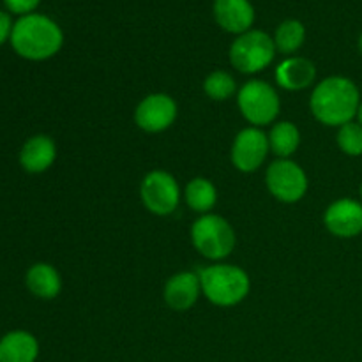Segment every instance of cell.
Listing matches in <instances>:
<instances>
[{"label": "cell", "mask_w": 362, "mask_h": 362, "mask_svg": "<svg viewBox=\"0 0 362 362\" xmlns=\"http://www.w3.org/2000/svg\"><path fill=\"white\" fill-rule=\"evenodd\" d=\"M269 138L264 131L257 127L243 129L235 136L232 147V161L240 172H255L265 161L269 152Z\"/></svg>", "instance_id": "9c48e42d"}, {"label": "cell", "mask_w": 362, "mask_h": 362, "mask_svg": "<svg viewBox=\"0 0 362 362\" xmlns=\"http://www.w3.org/2000/svg\"><path fill=\"white\" fill-rule=\"evenodd\" d=\"M317 76L313 62L303 57H290L276 69V80L286 90H303L310 87Z\"/></svg>", "instance_id": "9a60e30c"}, {"label": "cell", "mask_w": 362, "mask_h": 362, "mask_svg": "<svg viewBox=\"0 0 362 362\" xmlns=\"http://www.w3.org/2000/svg\"><path fill=\"white\" fill-rule=\"evenodd\" d=\"M214 18L219 27L232 34H244L251 30L255 21V9L250 0H216Z\"/></svg>", "instance_id": "7c38bea8"}, {"label": "cell", "mask_w": 362, "mask_h": 362, "mask_svg": "<svg viewBox=\"0 0 362 362\" xmlns=\"http://www.w3.org/2000/svg\"><path fill=\"white\" fill-rule=\"evenodd\" d=\"M144 205L158 216L172 214L180 200V189L177 180L163 170L147 173L140 187Z\"/></svg>", "instance_id": "52a82bcc"}, {"label": "cell", "mask_w": 362, "mask_h": 362, "mask_svg": "<svg viewBox=\"0 0 362 362\" xmlns=\"http://www.w3.org/2000/svg\"><path fill=\"white\" fill-rule=\"evenodd\" d=\"M14 23L11 21V16L6 13V11H0V45L11 39V34H13Z\"/></svg>", "instance_id": "cb8c5ba5"}, {"label": "cell", "mask_w": 362, "mask_h": 362, "mask_svg": "<svg viewBox=\"0 0 362 362\" xmlns=\"http://www.w3.org/2000/svg\"><path fill=\"white\" fill-rule=\"evenodd\" d=\"M311 112L325 126H345L359 112V90L349 78L331 76L315 87Z\"/></svg>", "instance_id": "6da1fadb"}, {"label": "cell", "mask_w": 362, "mask_h": 362, "mask_svg": "<svg viewBox=\"0 0 362 362\" xmlns=\"http://www.w3.org/2000/svg\"><path fill=\"white\" fill-rule=\"evenodd\" d=\"M306 39V28L299 20H286L276 28L274 45L276 49L281 53H293L304 45Z\"/></svg>", "instance_id": "ffe728a7"}, {"label": "cell", "mask_w": 362, "mask_h": 362, "mask_svg": "<svg viewBox=\"0 0 362 362\" xmlns=\"http://www.w3.org/2000/svg\"><path fill=\"white\" fill-rule=\"evenodd\" d=\"M239 108L253 126L271 124L279 113V95L262 80L247 81L239 90Z\"/></svg>", "instance_id": "8992f818"}, {"label": "cell", "mask_w": 362, "mask_h": 362, "mask_svg": "<svg viewBox=\"0 0 362 362\" xmlns=\"http://www.w3.org/2000/svg\"><path fill=\"white\" fill-rule=\"evenodd\" d=\"M204 296L216 306H235L250 292V276L235 265H211L198 271Z\"/></svg>", "instance_id": "3957f363"}, {"label": "cell", "mask_w": 362, "mask_h": 362, "mask_svg": "<svg viewBox=\"0 0 362 362\" xmlns=\"http://www.w3.org/2000/svg\"><path fill=\"white\" fill-rule=\"evenodd\" d=\"M27 286L35 297L53 299L60 293L62 281L55 267L49 264H35L27 272Z\"/></svg>", "instance_id": "e0dca14e"}, {"label": "cell", "mask_w": 362, "mask_h": 362, "mask_svg": "<svg viewBox=\"0 0 362 362\" xmlns=\"http://www.w3.org/2000/svg\"><path fill=\"white\" fill-rule=\"evenodd\" d=\"M338 145L345 154L361 156L362 154V126L361 124L349 122L339 127Z\"/></svg>", "instance_id": "7402d4cb"}, {"label": "cell", "mask_w": 362, "mask_h": 362, "mask_svg": "<svg viewBox=\"0 0 362 362\" xmlns=\"http://www.w3.org/2000/svg\"><path fill=\"white\" fill-rule=\"evenodd\" d=\"M39 343L30 332L13 331L0 339V362H35Z\"/></svg>", "instance_id": "2e32d148"}, {"label": "cell", "mask_w": 362, "mask_h": 362, "mask_svg": "<svg viewBox=\"0 0 362 362\" xmlns=\"http://www.w3.org/2000/svg\"><path fill=\"white\" fill-rule=\"evenodd\" d=\"M41 0H4L7 9L14 14H20V16H25V14H32V11L39 6Z\"/></svg>", "instance_id": "603a6c76"}, {"label": "cell", "mask_w": 362, "mask_h": 362, "mask_svg": "<svg viewBox=\"0 0 362 362\" xmlns=\"http://www.w3.org/2000/svg\"><path fill=\"white\" fill-rule=\"evenodd\" d=\"M276 55L274 39L262 30H247L233 41L230 60L240 73H258L272 62Z\"/></svg>", "instance_id": "5b68a950"}, {"label": "cell", "mask_w": 362, "mask_h": 362, "mask_svg": "<svg viewBox=\"0 0 362 362\" xmlns=\"http://www.w3.org/2000/svg\"><path fill=\"white\" fill-rule=\"evenodd\" d=\"M9 41L14 52L23 59L46 60L62 48L64 34L52 18L32 13L14 23Z\"/></svg>", "instance_id": "7a4b0ae2"}, {"label": "cell", "mask_w": 362, "mask_h": 362, "mask_svg": "<svg viewBox=\"0 0 362 362\" xmlns=\"http://www.w3.org/2000/svg\"><path fill=\"white\" fill-rule=\"evenodd\" d=\"M267 187L278 200L285 204L299 202L308 191V177L297 163L290 159H279L267 170Z\"/></svg>", "instance_id": "ba28073f"}, {"label": "cell", "mask_w": 362, "mask_h": 362, "mask_svg": "<svg viewBox=\"0 0 362 362\" xmlns=\"http://www.w3.org/2000/svg\"><path fill=\"white\" fill-rule=\"evenodd\" d=\"M325 226L336 237H356L362 232V205L359 202L341 198L325 211Z\"/></svg>", "instance_id": "8fae6325"}, {"label": "cell", "mask_w": 362, "mask_h": 362, "mask_svg": "<svg viewBox=\"0 0 362 362\" xmlns=\"http://www.w3.org/2000/svg\"><path fill=\"white\" fill-rule=\"evenodd\" d=\"M200 292V276L197 272H179L166 283L165 300L172 310L186 311L197 303Z\"/></svg>", "instance_id": "4fadbf2b"}, {"label": "cell", "mask_w": 362, "mask_h": 362, "mask_svg": "<svg viewBox=\"0 0 362 362\" xmlns=\"http://www.w3.org/2000/svg\"><path fill=\"white\" fill-rule=\"evenodd\" d=\"M57 147L53 140L45 134H37L25 141L20 152V163L27 172L42 173L55 163Z\"/></svg>", "instance_id": "5bb4252c"}, {"label": "cell", "mask_w": 362, "mask_h": 362, "mask_svg": "<svg viewBox=\"0 0 362 362\" xmlns=\"http://www.w3.org/2000/svg\"><path fill=\"white\" fill-rule=\"evenodd\" d=\"M359 48H361V52H362V34H361V37H359Z\"/></svg>", "instance_id": "484cf974"}, {"label": "cell", "mask_w": 362, "mask_h": 362, "mask_svg": "<svg viewBox=\"0 0 362 362\" xmlns=\"http://www.w3.org/2000/svg\"><path fill=\"white\" fill-rule=\"evenodd\" d=\"M177 117V105L170 95L151 94L138 105L134 120L147 133H161L168 129Z\"/></svg>", "instance_id": "30bf717a"}, {"label": "cell", "mask_w": 362, "mask_h": 362, "mask_svg": "<svg viewBox=\"0 0 362 362\" xmlns=\"http://www.w3.org/2000/svg\"><path fill=\"white\" fill-rule=\"evenodd\" d=\"M205 94L216 101H225V99L232 98L237 90L235 80L230 76L225 71H214L209 74L204 81Z\"/></svg>", "instance_id": "44dd1931"}, {"label": "cell", "mask_w": 362, "mask_h": 362, "mask_svg": "<svg viewBox=\"0 0 362 362\" xmlns=\"http://www.w3.org/2000/svg\"><path fill=\"white\" fill-rule=\"evenodd\" d=\"M191 240L205 258L223 260L235 247V232L221 216L205 214L193 223Z\"/></svg>", "instance_id": "277c9868"}, {"label": "cell", "mask_w": 362, "mask_h": 362, "mask_svg": "<svg viewBox=\"0 0 362 362\" xmlns=\"http://www.w3.org/2000/svg\"><path fill=\"white\" fill-rule=\"evenodd\" d=\"M300 141L299 129L292 122H278L269 134V147L279 158H288L297 151Z\"/></svg>", "instance_id": "d6986e66"}, {"label": "cell", "mask_w": 362, "mask_h": 362, "mask_svg": "<svg viewBox=\"0 0 362 362\" xmlns=\"http://www.w3.org/2000/svg\"><path fill=\"white\" fill-rule=\"evenodd\" d=\"M361 197H362V187H361Z\"/></svg>", "instance_id": "4316f807"}, {"label": "cell", "mask_w": 362, "mask_h": 362, "mask_svg": "<svg viewBox=\"0 0 362 362\" xmlns=\"http://www.w3.org/2000/svg\"><path fill=\"white\" fill-rule=\"evenodd\" d=\"M216 200H218V193H216L214 184L204 177L189 180L186 186V202L193 211L205 214L214 207Z\"/></svg>", "instance_id": "ac0fdd59"}, {"label": "cell", "mask_w": 362, "mask_h": 362, "mask_svg": "<svg viewBox=\"0 0 362 362\" xmlns=\"http://www.w3.org/2000/svg\"><path fill=\"white\" fill-rule=\"evenodd\" d=\"M357 115H359V122H361V126H362V105L359 106V112H357Z\"/></svg>", "instance_id": "d4e9b609"}]
</instances>
